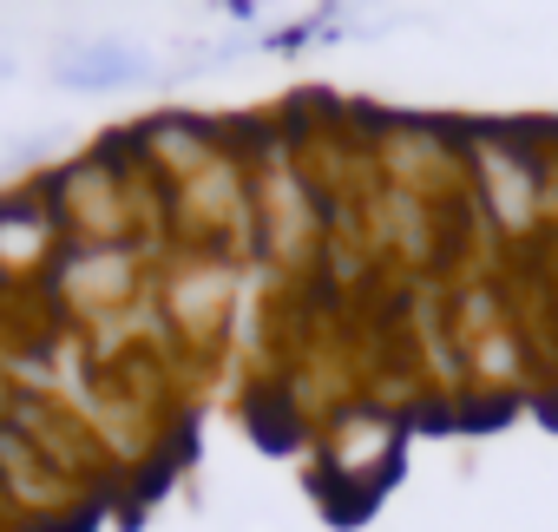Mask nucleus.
<instances>
[{
	"mask_svg": "<svg viewBox=\"0 0 558 532\" xmlns=\"http://www.w3.org/2000/svg\"><path fill=\"white\" fill-rule=\"evenodd\" d=\"M145 73L151 60L132 40H73L53 53V86L66 93H119V86H138Z\"/></svg>",
	"mask_w": 558,
	"mask_h": 532,
	"instance_id": "obj_1",
	"label": "nucleus"
}]
</instances>
